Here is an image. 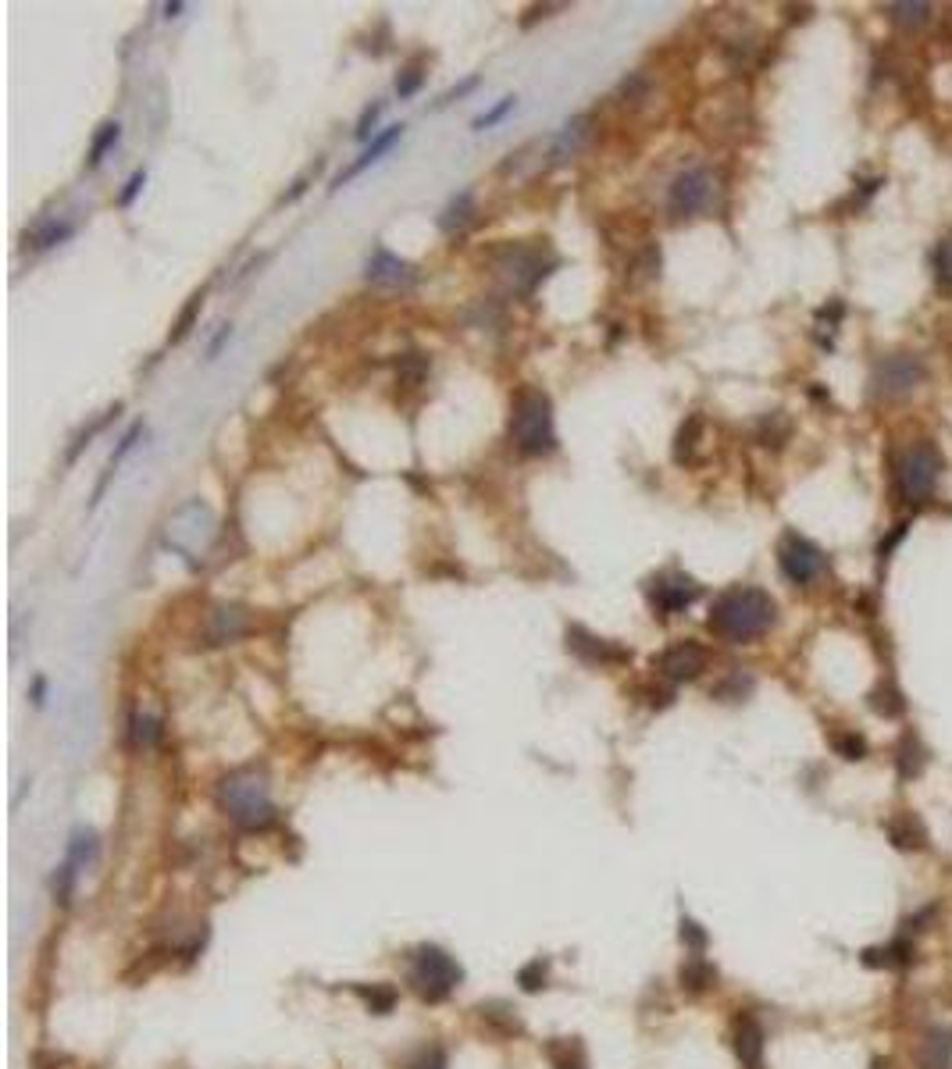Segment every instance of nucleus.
I'll return each mask as SVG.
<instances>
[{
	"mask_svg": "<svg viewBox=\"0 0 952 1069\" xmlns=\"http://www.w3.org/2000/svg\"><path fill=\"white\" fill-rule=\"evenodd\" d=\"M778 621V607L764 589H753V585H738L728 589L710 610V631L724 642H757L767 635Z\"/></svg>",
	"mask_w": 952,
	"mask_h": 1069,
	"instance_id": "nucleus-1",
	"label": "nucleus"
},
{
	"mask_svg": "<svg viewBox=\"0 0 952 1069\" xmlns=\"http://www.w3.org/2000/svg\"><path fill=\"white\" fill-rule=\"evenodd\" d=\"M218 806L244 831H261V827L275 820L268 777L257 766H239V771H229L218 781Z\"/></svg>",
	"mask_w": 952,
	"mask_h": 1069,
	"instance_id": "nucleus-2",
	"label": "nucleus"
},
{
	"mask_svg": "<svg viewBox=\"0 0 952 1069\" xmlns=\"http://www.w3.org/2000/svg\"><path fill=\"white\" fill-rule=\"evenodd\" d=\"M464 981L461 962L440 945H421L407 962V984L414 988L421 1002H446L457 984Z\"/></svg>",
	"mask_w": 952,
	"mask_h": 1069,
	"instance_id": "nucleus-3",
	"label": "nucleus"
},
{
	"mask_svg": "<svg viewBox=\"0 0 952 1069\" xmlns=\"http://www.w3.org/2000/svg\"><path fill=\"white\" fill-rule=\"evenodd\" d=\"M510 439L524 457H542L556 449V432H553V406L542 393H521L513 400L510 414Z\"/></svg>",
	"mask_w": 952,
	"mask_h": 1069,
	"instance_id": "nucleus-4",
	"label": "nucleus"
},
{
	"mask_svg": "<svg viewBox=\"0 0 952 1069\" xmlns=\"http://www.w3.org/2000/svg\"><path fill=\"white\" fill-rule=\"evenodd\" d=\"M942 478V454L934 443H917L896 460V489L906 503H924Z\"/></svg>",
	"mask_w": 952,
	"mask_h": 1069,
	"instance_id": "nucleus-5",
	"label": "nucleus"
},
{
	"mask_svg": "<svg viewBox=\"0 0 952 1069\" xmlns=\"http://www.w3.org/2000/svg\"><path fill=\"white\" fill-rule=\"evenodd\" d=\"M553 268H556V261L547 258V250H542V247L513 243V247L496 250V271H500V275L510 282L513 293H536V285L547 279Z\"/></svg>",
	"mask_w": 952,
	"mask_h": 1069,
	"instance_id": "nucleus-6",
	"label": "nucleus"
},
{
	"mask_svg": "<svg viewBox=\"0 0 952 1069\" xmlns=\"http://www.w3.org/2000/svg\"><path fill=\"white\" fill-rule=\"evenodd\" d=\"M924 379H928V368L917 353H888L874 364L870 389L885 400H902V396H910Z\"/></svg>",
	"mask_w": 952,
	"mask_h": 1069,
	"instance_id": "nucleus-7",
	"label": "nucleus"
},
{
	"mask_svg": "<svg viewBox=\"0 0 952 1069\" xmlns=\"http://www.w3.org/2000/svg\"><path fill=\"white\" fill-rule=\"evenodd\" d=\"M714 193H717V178L714 175H710L706 168H689L671 183L668 210L674 218H692V215H700V210L710 207Z\"/></svg>",
	"mask_w": 952,
	"mask_h": 1069,
	"instance_id": "nucleus-8",
	"label": "nucleus"
},
{
	"mask_svg": "<svg viewBox=\"0 0 952 1069\" xmlns=\"http://www.w3.org/2000/svg\"><path fill=\"white\" fill-rule=\"evenodd\" d=\"M778 564H781V575L789 578L792 585H810V581L821 578L824 553L813 546L810 538L789 532L781 538V546H778Z\"/></svg>",
	"mask_w": 952,
	"mask_h": 1069,
	"instance_id": "nucleus-9",
	"label": "nucleus"
},
{
	"mask_svg": "<svg viewBox=\"0 0 952 1069\" xmlns=\"http://www.w3.org/2000/svg\"><path fill=\"white\" fill-rule=\"evenodd\" d=\"M913 1069H952V1027L924 1023L910 1045Z\"/></svg>",
	"mask_w": 952,
	"mask_h": 1069,
	"instance_id": "nucleus-10",
	"label": "nucleus"
},
{
	"mask_svg": "<svg viewBox=\"0 0 952 1069\" xmlns=\"http://www.w3.org/2000/svg\"><path fill=\"white\" fill-rule=\"evenodd\" d=\"M365 279L371 285H379V290H411L418 282V271L411 261L397 258V253H389L386 247H375L368 264H365Z\"/></svg>",
	"mask_w": 952,
	"mask_h": 1069,
	"instance_id": "nucleus-11",
	"label": "nucleus"
},
{
	"mask_svg": "<svg viewBox=\"0 0 952 1069\" xmlns=\"http://www.w3.org/2000/svg\"><path fill=\"white\" fill-rule=\"evenodd\" d=\"M732 1045H735V1056H738V1062H743V1069H767V1066H764L767 1034H764L760 1019L753 1016V1013H738V1016H735Z\"/></svg>",
	"mask_w": 952,
	"mask_h": 1069,
	"instance_id": "nucleus-12",
	"label": "nucleus"
},
{
	"mask_svg": "<svg viewBox=\"0 0 952 1069\" xmlns=\"http://www.w3.org/2000/svg\"><path fill=\"white\" fill-rule=\"evenodd\" d=\"M885 838L896 852H928V827L913 809H896L885 820Z\"/></svg>",
	"mask_w": 952,
	"mask_h": 1069,
	"instance_id": "nucleus-13",
	"label": "nucleus"
},
{
	"mask_svg": "<svg viewBox=\"0 0 952 1069\" xmlns=\"http://www.w3.org/2000/svg\"><path fill=\"white\" fill-rule=\"evenodd\" d=\"M657 670L668 677V681H692L706 670V650L696 642H678L668 653H660Z\"/></svg>",
	"mask_w": 952,
	"mask_h": 1069,
	"instance_id": "nucleus-14",
	"label": "nucleus"
},
{
	"mask_svg": "<svg viewBox=\"0 0 952 1069\" xmlns=\"http://www.w3.org/2000/svg\"><path fill=\"white\" fill-rule=\"evenodd\" d=\"M567 650L574 656H582L585 664H625V659H631V653L617 650L607 639L588 635L585 628H567Z\"/></svg>",
	"mask_w": 952,
	"mask_h": 1069,
	"instance_id": "nucleus-15",
	"label": "nucleus"
},
{
	"mask_svg": "<svg viewBox=\"0 0 952 1069\" xmlns=\"http://www.w3.org/2000/svg\"><path fill=\"white\" fill-rule=\"evenodd\" d=\"M891 766H896L899 781H917L928 766V745L920 742L917 731H902L891 745Z\"/></svg>",
	"mask_w": 952,
	"mask_h": 1069,
	"instance_id": "nucleus-16",
	"label": "nucleus"
},
{
	"mask_svg": "<svg viewBox=\"0 0 952 1069\" xmlns=\"http://www.w3.org/2000/svg\"><path fill=\"white\" fill-rule=\"evenodd\" d=\"M247 631V613L239 607H215L207 613V628H204V639L207 645H225V642H236L239 635Z\"/></svg>",
	"mask_w": 952,
	"mask_h": 1069,
	"instance_id": "nucleus-17",
	"label": "nucleus"
},
{
	"mask_svg": "<svg viewBox=\"0 0 952 1069\" xmlns=\"http://www.w3.org/2000/svg\"><path fill=\"white\" fill-rule=\"evenodd\" d=\"M400 135H403V126H389L386 132H379V135H375V140H371V143L365 146V154H360V157H357V161L350 164V168H346V172H339L336 186H332V189H339V186H346V183H354V178H357L360 172H365V168H371L375 161H382V154H389V150L400 143Z\"/></svg>",
	"mask_w": 952,
	"mask_h": 1069,
	"instance_id": "nucleus-18",
	"label": "nucleus"
},
{
	"mask_svg": "<svg viewBox=\"0 0 952 1069\" xmlns=\"http://www.w3.org/2000/svg\"><path fill=\"white\" fill-rule=\"evenodd\" d=\"M700 585L689 578H660L653 589V602L660 613H682L689 602H696Z\"/></svg>",
	"mask_w": 952,
	"mask_h": 1069,
	"instance_id": "nucleus-19",
	"label": "nucleus"
},
{
	"mask_svg": "<svg viewBox=\"0 0 952 1069\" xmlns=\"http://www.w3.org/2000/svg\"><path fill=\"white\" fill-rule=\"evenodd\" d=\"M588 132H593V118H588V114H574L571 122L564 126V132L553 140L550 164H564V161H571V157L578 154V150L588 143Z\"/></svg>",
	"mask_w": 952,
	"mask_h": 1069,
	"instance_id": "nucleus-20",
	"label": "nucleus"
},
{
	"mask_svg": "<svg viewBox=\"0 0 952 1069\" xmlns=\"http://www.w3.org/2000/svg\"><path fill=\"white\" fill-rule=\"evenodd\" d=\"M547 1059L553 1069H588L585 1045L578 1037H553V1041H547Z\"/></svg>",
	"mask_w": 952,
	"mask_h": 1069,
	"instance_id": "nucleus-21",
	"label": "nucleus"
},
{
	"mask_svg": "<svg viewBox=\"0 0 952 1069\" xmlns=\"http://www.w3.org/2000/svg\"><path fill=\"white\" fill-rule=\"evenodd\" d=\"M678 977H682L685 991H692V995H703V991H710L717 984V967L706 956H689Z\"/></svg>",
	"mask_w": 952,
	"mask_h": 1069,
	"instance_id": "nucleus-22",
	"label": "nucleus"
},
{
	"mask_svg": "<svg viewBox=\"0 0 952 1069\" xmlns=\"http://www.w3.org/2000/svg\"><path fill=\"white\" fill-rule=\"evenodd\" d=\"M870 710L885 717V720H899L906 713V696H902V688L891 681V677H885V681L870 691Z\"/></svg>",
	"mask_w": 952,
	"mask_h": 1069,
	"instance_id": "nucleus-23",
	"label": "nucleus"
},
{
	"mask_svg": "<svg viewBox=\"0 0 952 1069\" xmlns=\"http://www.w3.org/2000/svg\"><path fill=\"white\" fill-rule=\"evenodd\" d=\"M472 221H475V197H472V193H461V197H453L450 207L443 210V218H440L446 236H461Z\"/></svg>",
	"mask_w": 952,
	"mask_h": 1069,
	"instance_id": "nucleus-24",
	"label": "nucleus"
},
{
	"mask_svg": "<svg viewBox=\"0 0 952 1069\" xmlns=\"http://www.w3.org/2000/svg\"><path fill=\"white\" fill-rule=\"evenodd\" d=\"M68 236H72V225H68V221L51 218V221L36 225V229L25 236V243L33 247V250H51V247H57V243H65Z\"/></svg>",
	"mask_w": 952,
	"mask_h": 1069,
	"instance_id": "nucleus-25",
	"label": "nucleus"
},
{
	"mask_svg": "<svg viewBox=\"0 0 952 1069\" xmlns=\"http://www.w3.org/2000/svg\"><path fill=\"white\" fill-rule=\"evenodd\" d=\"M888 19L902 25V29H920L931 19V4H920V0H899V4H888Z\"/></svg>",
	"mask_w": 952,
	"mask_h": 1069,
	"instance_id": "nucleus-26",
	"label": "nucleus"
},
{
	"mask_svg": "<svg viewBox=\"0 0 952 1069\" xmlns=\"http://www.w3.org/2000/svg\"><path fill=\"white\" fill-rule=\"evenodd\" d=\"M831 749H835V756H842L845 763H859V760H867V738L859 734V731H835L831 734Z\"/></svg>",
	"mask_w": 952,
	"mask_h": 1069,
	"instance_id": "nucleus-27",
	"label": "nucleus"
},
{
	"mask_svg": "<svg viewBox=\"0 0 952 1069\" xmlns=\"http://www.w3.org/2000/svg\"><path fill=\"white\" fill-rule=\"evenodd\" d=\"M118 135H122V129H118V122H104L94 135V146H89V157H86V168H100V161L108 157V150L118 143Z\"/></svg>",
	"mask_w": 952,
	"mask_h": 1069,
	"instance_id": "nucleus-28",
	"label": "nucleus"
},
{
	"mask_svg": "<svg viewBox=\"0 0 952 1069\" xmlns=\"http://www.w3.org/2000/svg\"><path fill=\"white\" fill-rule=\"evenodd\" d=\"M97 835L94 831H83V827H79V831H75L72 835V846H68V863L72 866H86V863H94L97 860Z\"/></svg>",
	"mask_w": 952,
	"mask_h": 1069,
	"instance_id": "nucleus-29",
	"label": "nucleus"
},
{
	"mask_svg": "<svg viewBox=\"0 0 952 1069\" xmlns=\"http://www.w3.org/2000/svg\"><path fill=\"white\" fill-rule=\"evenodd\" d=\"M129 738H132V745L136 749H150L161 738V724L154 717H147V713H136L129 720Z\"/></svg>",
	"mask_w": 952,
	"mask_h": 1069,
	"instance_id": "nucleus-30",
	"label": "nucleus"
},
{
	"mask_svg": "<svg viewBox=\"0 0 952 1069\" xmlns=\"http://www.w3.org/2000/svg\"><path fill=\"white\" fill-rule=\"evenodd\" d=\"M789 432H792V425H789V417H785V414H767L760 421V443L764 446H785Z\"/></svg>",
	"mask_w": 952,
	"mask_h": 1069,
	"instance_id": "nucleus-31",
	"label": "nucleus"
},
{
	"mask_svg": "<svg viewBox=\"0 0 952 1069\" xmlns=\"http://www.w3.org/2000/svg\"><path fill=\"white\" fill-rule=\"evenodd\" d=\"M400 1069H446V1051L440 1045H425V1048H418Z\"/></svg>",
	"mask_w": 952,
	"mask_h": 1069,
	"instance_id": "nucleus-32",
	"label": "nucleus"
},
{
	"mask_svg": "<svg viewBox=\"0 0 952 1069\" xmlns=\"http://www.w3.org/2000/svg\"><path fill=\"white\" fill-rule=\"evenodd\" d=\"M547 973H550V962L547 959H532L528 967L518 970V984L524 991H539V988H547Z\"/></svg>",
	"mask_w": 952,
	"mask_h": 1069,
	"instance_id": "nucleus-33",
	"label": "nucleus"
},
{
	"mask_svg": "<svg viewBox=\"0 0 952 1069\" xmlns=\"http://www.w3.org/2000/svg\"><path fill=\"white\" fill-rule=\"evenodd\" d=\"M678 935H682V945L689 948L692 956H703V952H706L710 935H706V930H703L696 920H689V916H682V930H678Z\"/></svg>",
	"mask_w": 952,
	"mask_h": 1069,
	"instance_id": "nucleus-34",
	"label": "nucleus"
},
{
	"mask_svg": "<svg viewBox=\"0 0 952 1069\" xmlns=\"http://www.w3.org/2000/svg\"><path fill=\"white\" fill-rule=\"evenodd\" d=\"M357 995L368 1002V1008H371V1013H389V1008H392V1002H397V991H392V988H386V984L371 988V991H368V988H357Z\"/></svg>",
	"mask_w": 952,
	"mask_h": 1069,
	"instance_id": "nucleus-35",
	"label": "nucleus"
},
{
	"mask_svg": "<svg viewBox=\"0 0 952 1069\" xmlns=\"http://www.w3.org/2000/svg\"><path fill=\"white\" fill-rule=\"evenodd\" d=\"M201 307H204V293L190 296L186 310L178 314V325H175V332H172V342H183V339L190 336V328H193V321H196V314H201Z\"/></svg>",
	"mask_w": 952,
	"mask_h": 1069,
	"instance_id": "nucleus-36",
	"label": "nucleus"
},
{
	"mask_svg": "<svg viewBox=\"0 0 952 1069\" xmlns=\"http://www.w3.org/2000/svg\"><path fill=\"white\" fill-rule=\"evenodd\" d=\"M934 271H939L942 285H949V290H952V236H945L939 243V250H934Z\"/></svg>",
	"mask_w": 952,
	"mask_h": 1069,
	"instance_id": "nucleus-37",
	"label": "nucleus"
},
{
	"mask_svg": "<svg viewBox=\"0 0 952 1069\" xmlns=\"http://www.w3.org/2000/svg\"><path fill=\"white\" fill-rule=\"evenodd\" d=\"M513 108H518V100H513V97H504L493 111H486V114H478V118H475V129H478V132H482V129H493L496 122H504V118H507Z\"/></svg>",
	"mask_w": 952,
	"mask_h": 1069,
	"instance_id": "nucleus-38",
	"label": "nucleus"
},
{
	"mask_svg": "<svg viewBox=\"0 0 952 1069\" xmlns=\"http://www.w3.org/2000/svg\"><path fill=\"white\" fill-rule=\"evenodd\" d=\"M696 432H700V417H689V425H682V432H678L674 460H685L689 457V449L696 446V443H692V439H696Z\"/></svg>",
	"mask_w": 952,
	"mask_h": 1069,
	"instance_id": "nucleus-39",
	"label": "nucleus"
},
{
	"mask_svg": "<svg viewBox=\"0 0 952 1069\" xmlns=\"http://www.w3.org/2000/svg\"><path fill=\"white\" fill-rule=\"evenodd\" d=\"M140 435H143V425H132L126 435H122V443H118V449H115V454H111V471L118 468V463H122L126 457H129V449L136 446V439H140Z\"/></svg>",
	"mask_w": 952,
	"mask_h": 1069,
	"instance_id": "nucleus-40",
	"label": "nucleus"
},
{
	"mask_svg": "<svg viewBox=\"0 0 952 1069\" xmlns=\"http://www.w3.org/2000/svg\"><path fill=\"white\" fill-rule=\"evenodd\" d=\"M382 108H386V103L379 100V103H371V108H368L365 114H360V122H357V140H368L371 129H375V122H379Z\"/></svg>",
	"mask_w": 952,
	"mask_h": 1069,
	"instance_id": "nucleus-41",
	"label": "nucleus"
},
{
	"mask_svg": "<svg viewBox=\"0 0 952 1069\" xmlns=\"http://www.w3.org/2000/svg\"><path fill=\"white\" fill-rule=\"evenodd\" d=\"M147 186V172H136L132 178H129V183H126V189H122V197H118V204H122V207H132V200L136 197H140V189Z\"/></svg>",
	"mask_w": 952,
	"mask_h": 1069,
	"instance_id": "nucleus-42",
	"label": "nucleus"
},
{
	"mask_svg": "<svg viewBox=\"0 0 952 1069\" xmlns=\"http://www.w3.org/2000/svg\"><path fill=\"white\" fill-rule=\"evenodd\" d=\"M418 86H421V72L418 68H407L400 79H397V94L400 97H414L418 94Z\"/></svg>",
	"mask_w": 952,
	"mask_h": 1069,
	"instance_id": "nucleus-43",
	"label": "nucleus"
},
{
	"mask_svg": "<svg viewBox=\"0 0 952 1069\" xmlns=\"http://www.w3.org/2000/svg\"><path fill=\"white\" fill-rule=\"evenodd\" d=\"M478 86V75H472V79H464L457 89H450V94H443L440 97V103H435V108H446V103H453V100H461L464 94H472V89Z\"/></svg>",
	"mask_w": 952,
	"mask_h": 1069,
	"instance_id": "nucleus-44",
	"label": "nucleus"
},
{
	"mask_svg": "<svg viewBox=\"0 0 952 1069\" xmlns=\"http://www.w3.org/2000/svg\"><path fill=\"white\" fill-rule=\"evenodd\" d=\"M229 336H232V328H229V325H221V332H218L215 339H210V346H207V357H218V350H221L225 339H229Z\"/></svg>",
	"mask_w": 952,
	"mask_h": 1069,
	"instance_id": "nucleus-45",
	"label": "nucleus"
},
{
	"mask_svg": "<svg viewBox=\"0 0 952 1069\" xmlns=\"http://www.w3.org/2000/svg\"><path fill=\"white\" fill-rule=\"evenodd\" d=\"M906 535V524H899V528H896V535H888L885 542H881V560H885V556H888V549H896V542Z\"/></svg>",
	"mask_w": 952,
	"mask_h": 1069,
	"instance_id": "nucleus-46",
	"label": "nucleus"
},
{
	"mask_svg": "<svg viewBox=\"0 0 952 1069\" xmlns=\"http://www.w3.org/2000/svg\"><path fill=\"white\" fill-rule=\"evenodd\" d=\"M870 1069H896V1062H891V1056H874Z\"/></svg>",
	"mask_w": 952,
	"mask_h": 1069,
	"instance_id": "nucleus-47",
	"label": "nucleus"
},
{
	"mask_svg": "<svg viewBox=\"0 0 952 1069\" xmlns=\"http://www.w3.org/2000/svg\"><path fill=\"white\" fill-rule=\"evenodd\" d=\"M43 688H47V685H43V677H36V685H33V702L36 706L43 702Z\"/></svg>",
	"mask_w": 952,
	"mask_h": 1069,
	"instance_id": "nucleus-48",
	"label": "nucleus"
},
{
	"mask_svg": "<svg viewBox=\"0 0 952 1069\" xmlns=\"http://www.w3.org/2000/svg\"><path fill=\"white\" fill-rule=\"evenodd\" d=\"M178 11H183V4H178V0H175V4H164V14H169V19H175Z\"/></svg>",
	"mask_w": 952,
	"mask_h": 1069,
	"instance_id": "nucleus-49",
	"label": "nucleus"
}]
</instances>
